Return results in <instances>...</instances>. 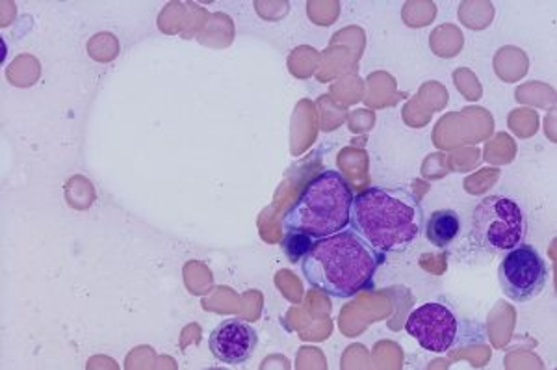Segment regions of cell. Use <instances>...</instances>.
Segmentation results:
<instances>
[{"mask_svg": "<svg viewBox=\"0 0 557 370\" xmlns=\"http://www.w3.org/2000/svg\"><path fill=\"white\" fill-rule=\"evenodd\" d=\"M385 256L364 243L354 230L318 238L301 259L305 280L333 298H354L372 288Z\"/></svg>", "mask_w": 557, "mask_h": 370, "instance_id": "obj_1", "label": "cell"}, {"mask_svg": "<svg viewBox=\"0 0 557 370\" xmlns=\"http://www.w3.org/2000/svg\"><path fill=\"white\" fill-rule=\"evenodd\" d=\"M349 225L385 256L412 246L424 231V212L411 192L374 186L355 196Z\"/></svg>", "mask_w": 557, "mask_h": 370, "instance_id": "obj_2", "label": "cell"}, {"mask_svg": "<svg viewBox=\"0 0 557 370\" xmlns=\"http://www.w3.org/2000/svg\"><path fill=\"white\" fill-rule=\"evenodd\" d=\"M351 203L354 192L346 180L335 170H327L305 186L283 218V231L311 236L312 240L335 235L348 227Z\"/></svg>", "mask_w": 557, "mask_h": 370, "instance_id": "obj_3", "label": "cell"}, {"mask_svg": "<svg viewBox=\"0 0 557 370\" xmlns=\"http://www.w3.org/2000/svg\"><path fill=\"white\" fill-rule=\"evenodd\" d=\"M528 218L515 199L487 196L475 205L472 238L483 249L502 254L524 243Z\"/></svg>", "mask_w": 557, "mask_h": 370, "instance_id": "obj_4", "label": "cell"}, {"mask_svg": "<svg viewBox=\"0 0 557 370\" xmlns=\"http://www.w3.org/2000/svg\"><path fill=\"white\" fill-rule=\"evenodd\" d=\"M498 281L509 300L524 304L535 300L545 291L548 267L532 244H520L502 259Z\"/></svg>", "mask_w": 557, "mask_h": 370, "instance_id": "obj_5", "label": "cell"}, {"mask_svg": "<svg viewBox=\"0 0 557 370\" xmlns=\"http://www.w3.org/2000/svg\"><path fill=\"white\" fill-rule=\"evenodd\" d=\"M406 330L418 345L433 354H446L459 337V319L450 307L430 301L417 307L406 322Z\"/></svg>", "mask_w": 557, "mask_h": 370, "instance_id": "obj_6", "label": "cell"}, {"mask_svg": "<svg viewBox=\"0 0 557 370\" xmlns=\"http://www.w3.org/2000/svg\"><path fill=\"white\" fill-rule=\"evenodd\" d=\"M259 345V333L244 320H223L215 325L209 337V348L218 361L225 365H242L251 359Z\"/></svg>", "mask_w": 557, "mask_h": 370, "instance_id": "obj_7", "label": "cell"}, {"mask_svg": "<svg viewBox=\"0 0 557 370\" xmlns=\"http://www.w3.org/2000/svg\"><path fill=\"white\" fill-rule=\"evenodd\" d=\"M459 233H461V218L451 209H441L428 218L425 235L435 248H448L456 243Z\"/></svg>", "mask_w": 557, "mask_h": 370, "instance_id": "obj_8", "label": "cell"}, {"mask_svg": "<svg viewBox=\"0 0 557 370\" xmlns=\"http://www.w3.org/2000/svg\"><path fill=\"white\" fill-rule=\"evenodd\" d=\"M311 236L299 235V233H286L285 240H283V249H285L286 257L290 259V262H298L304 259L309 249L312 248Z\"/></svg>", "mask_w": 557, "mask_h": 370, "instance_id": "obj_9", "label": "cell"}]
</instances>
